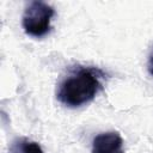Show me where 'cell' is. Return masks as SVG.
I'll list each match as a JSON object with an SVG mask.
<instances>
[{
    "instance_id": "1",
    "label": "cell",
    "mask_w": 153,
    "mask_h": 153,
    "mask_svg": "<svg viewBox=\"0 0 153 153\" xmlns=\"http://www.w3.org/2000/svg\"><path fill=\"white\" fill-rule=\"evenodd\" d=\"M103 76V72L98 68L78 67L60 82L57 99L68 108L87 104L102 90Z\"/></svg>"
},
{
    "instance_id": "2",
    "label": "cell",
    "mask_w": 153,
    "mask_h": 153,
    "mask_svg": "<svg viewBox=\"0 0 153 153\" xmlns=\"http://www.w3.org/2000/svg\"><path fill=\"white\" fill-rule=\"evenodd\" d=\"M55 16L53 6L44 1H31L23 14V29L26 35L32 37H43L51 29V19Z\"/></svg>"
},
{
    "instance_id": "3",
    "label": "cell",
    "mask_w": 153,
    "mask_h": 153,
    "mask_svg": "<svg viewBox=\"0 0 153 153\" xmlns=\"http://www.w3.org/2000/svg\"><path fill=\"white\" fill-rule=\"evenodd\" d=\"M91 153H124L123 139L117 131L98 134L93 139Z\"/></svg>"
},
{
    "instance_id": "4",
    "label": "cell",
    "mask_w": 153,
    "mask_h": 153,
    "mask_svg": "<svg viewBox=\"0 0 153 153\" xmlns=\"http://www.w3.org/2000/svg\"><path fill=\"white\" fill-rule=\"evenodd\" d=\"M10 153H44V151L35 141L27 139H19L12 145Z\"/></svg>"
},
{
    "instance_id": "5",
    "label": "cell",
    "mask_w": 153,
    "mask_h": 153,
    "mask_svg": "<svg viewBox=\"0 0 153 153\" xmlns=\"http://www.w3.org/2000/svg\"><path fill=\"white\" fill-rule=\"evenodd\" d=\"M147 69H148V73L153 76V49L148 56V62H147Z\"/></svg>"
}]
</instances>
